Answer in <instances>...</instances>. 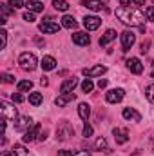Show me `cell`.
<instances>
[{"mask_svg":"<svg viewBox=\"0 0 154 156\" xmlns=\"http://www.w3.org/2000/svg\"><path fill=\"white\" fill-rule=\"evenodd\" d=\"M114 15L118 16V20L121 22V24H125V26H138V27H142L143 26V22L147 20L145 18V15L138 9V7H118L114 11Z\"/></svg>","mask_w":154,"mask_h":156,"instance_id":"1","label":"cell"},{"mask_svg":"<svg viewBox=\"0 0 154 156\" xmlns=\"http://www.w3.org/2000/svg\"><path fill=\"white\" fill-rule=\"evenodd\" d=\"M18 66L24 71H35L37 69V56L33 53H22L18 56Z\"/></svg>","mask_w":154,"mask_h":156,"instance_id":"2","label":"cell"},{"mask_svg":"<svg viewBox=\"0 0 154 156\" xmlns=\"http://www.w3.org/2000/svg\"><path fill=\"white\" fill-rule=\"evenodd\" d=\"M73 134H75V129H73V125H71L69 122H62V123H58V127H56V138H58L60 142L69 140Z\"/></svg>","mask_w":154,"mask_h":156,"instance_id":"3","label":"cell"},{"mask_svg":"<svg viewBox=\"0 0 154 156\" xmlns=\"http://www.w3.org/2000/svg\"><path fill=\"white\" fill-rule=\"evenodd\" d=\"M0 109H2V115H4V120L5 122H11V120H16V107L7 104V102H2L0 104Z\"/></svg>","mask_w":154,"mask_h":156,"instance_id":"4","label":"cell"},{"mask_svg":"<svg viewBox=\"0 0 154 156\" xmlns=\"http://www.w3.org/2000/svg\"><path fill=\"white\" fill-rule=\"evenodd\" d=\"M120 37H121V47H123L121 51H129L134 45V42H136V35L132 31H123Z\"/></svg>","mask_w":154,"mask_h":156,"instance_id":"5","label":"cell"},{"mask_svg":"<svg viewBox=\"0 0 154 156\" xmlns=\"http://www.w3.org/2000/svg\"><path fill=\"white\" fill-rule=\"evenodd\" d=\"M40 123H35L33 127H29L26 133H24V136H22V142H26V144H29V142H33V140H37V136H40Z\"/></svg>","mask_w":154,"mask_h":156,"instance_id":"6","label":"cell"},{"mask_svg":"<svg viewBox=\"0 0 154 156\" xmlns=\"http://www.w3.org/2000/svg\"><path fill=\"white\" fill-rule=\"evenodd\" d=\"M123 96H125V91L118 87V89H111V91L105 94V100H107L109 104H118V102L123 100Z\"/></svg>","mask_w":154,"mask_h":156,"instance_id":"7","label":"cell"},{"mask_svg":"<svg viewBox=\"0 0 154 156\" xmlns=\"http://www.w3.org/2000/svg\"><path fill=\"white\" fill-rule=\"evenodd\" d=\"M83 26H85L87 31H96L102 26V18H98V16H85L83 18Z\"/></svg>","mask_w":154,"mask_h":156,"instance_id":"8","label":"cell"},{"mask_svg":"<svg viewBox=\"0 0 154 156\" xmlns=\"http://www.w3.org/2000/svg\"><path fill=\"white\" fill-rule=\"evenodd\" d=\"M38 29L42 31V33H49V35H53V33H58V31H60V26H58L56 22H40Z\"/></svg>","mask_w":154,"mask_h":156,"instance_id":"9","label":"cell"},{"mask_svg":"<svg viewBox=\"0 0 154 156\" xmlns=\"http://www.w3.org/2000/svg\"><path fill=\"white\" fill-rule=\"evenodd\" d=\"M127 69L131 73H134V75H142L143 73V66H142V62L138 58H129L127 60Z\"/></svg>","mask_w":154,"mask_h":156,"instance_id":"10","label":"cell"},{"mask_svg":"<svg viewBox=\"0 0 154 156\" xmlns=\"http://www.w3.org/2000/svg\"><path fill=\"white\" fill-rule=\"evenodd\" d=\"M82 5H85V7H87V9H91V11H102V9L109 11V9L103 5V2H102V0H82Z\"/></svg>","mask_w":154,"mask_h":156,"instance_id":"11","label":"cell"},{"mask_svg":"<svg viewBox=\"0 0 154 156\" xmlns=\"http://www.w3.org/2000/svg\"><path fill=\"white\" fill-rule=\"evenodd\" d=\"M35 123H33V118H29V116H22L16 123H15V131H27L29 127H33Z\"/></svg>","mask_w":154,"mask_h":156,"instance_id":"12","label":"cell"},{"mask_svg":"<svg viewBox=\"0 0 154 156\" xmlns=\"http://www.w3.org/2000/svg\"><path fill=\"white\" fill-rule=\"evenodd\" d=\"M121 116L125 118V120H132V122H142V115L136 111V109H132V107H125L123 111H121Z\"/></svg>","mask_w":154,"mask_h":156,"instance_id":"13","label":"cell"},{"mask_svg":"<svg viewBox=\"0 0 154 156\" xmlns=\"http://www.w3.org/2000/svg\"><path fill=\"white\" fill-rule=\"evenodd\" d=\"M105 71H107L105 66H94V67H85L83 69V75L85 76H102Z\"/></svg>","mask_w":154,"mask_h":156,"instance_id":"14","label":"cell"},{"mask_svg":"<svg viewBox=\"0 0 154 156\" xmlns=\"http://www.w3.org/2000/svg\"><path fill=\"white\" fill-rule=\"evenodd\" d=\"M78 85V80L76 78H67L62 85H60V93L65 94V93H73V89Z\"/></svg>","mask_w":154,"mask_h":156,"instance_id":"15","label":"cell"},{"mask_svg":"<svg viewBox=\"0 0 154 156\" xmlns=\"http://www.w3.org/2000/svg\"><path fill=\"white\" fill-rule=\"evenodd\" d=\"M73 42L76 44V45H89V42H91V38H89V35L87 33H75L73 35Z\"/></svg>","mask_w":154,"mask_h":156,"instance_id":"16","label":"cell"},{"mask_svg":"<svg viewBox=\"0 0 154 156\" xmlns=\"http://www.w3.org/2000/svg\"><path fill=\"white\" fill-rule=\"evenodd\" d=\"M113 133H114L116 144H127V142H129V134H127V131H125V129H118V127H116Z\"/></svg>","mask_w":154,"mask_h":156,"instance_id":"17","label":"cell"},{"mask_svg":"<svg viewBox=\"0 0 154 156\" xmlns=\"http://www.w3.org/2000/svg\"><path fill=\"white\" fill-rule=\"evenodd\" d=\"M40 66H42V69H44V71H53V69L56 67V60H54L53 56H44Z\"/></svg>","mask_w":154,"mask_h":156,"instance_id":"18","label":"cell"},{"mask_svg":"<svg viewBox=\"0 0 154 156\" xmlns=\"http://www.w3.org/2000/svg\"><path fill=\"white\" fill-rule=\"evenodd\" d=\"M75 98H76V94H75V93H65V94L58 96V98L54 100V104H56L58 107H64L67 102H71V100H75Z\"/></svg>","mask_w":154,"mask_h":156,"instance_id":"19","label":"cell"},{"mask_svg":"<svg viewBox=\"0 0 154 156\" xmlns=\"http://www.w3.org/2000/svg\"><path fill=\"white\" fill-rule=\"evenodd\" d=\"M26 7H27L29 11H33V13H38V11H44V4H42L40 0H29V2L26 4Z\"/></svg>","mask_w":154,"mask_h":156,"instance_id":"20","label":"cell"},{"mask_svg":"<svg viewBox=\"0 0 154 156\" xmlns=\"http://www.w3.org/2000/svg\"><path fill=\"white\" fill-rule=\"evenodd\" d=\"M116 38V31L114 29H107L105 33H103V37L100 38V45H107L111 40H114Z\"/></svg>","mask_w":154,"mask_h":156,"instance_id":"21","label":"cell"},{"mask_svg":"<svg viewBox=\"0 0 154 156\" xmlns=\"http://www.w3.org/2000/svg\"><path fill=\"white\" fill-rule=\"evenodd\" d=\"M62 26H64V27H67V29H75V27L78 26V22L75 20V16L65 15V16L62 18Z\"/></svg>","mask_w":154,"mask_h":156,"instance_id":"22","label":"cell"},{"mask_svg":"<svg viewBox=\"0 0 154 156\" xmlns=\"http://www.w3.org/2000/svg\"><path fill=\"white\" fill-rule=\"evenodd\" d=\"M78 115H80V118H82L83 122H87V118L91 115V107H89L87 104H80V105H78Z\"/></svg>","mask_w":154,"mask_h":156,"instance_id":"23","label":"cell"},{"mask_svg":"<svg viewBox=\"0 0 154 156\" xmlns=\"http://www.w3.org/2000/svg\"><path fill=\"white\" fill-rule=\"evenodd\" d=\"M96 151H103V153H111V147L107 145V140L103 138V136H100L98 140H96Z\"/></svg>","mask_w":154,"mask_h":156,"instance_id":"24","label":"cell"},{"mask_svg":"<svg viewBox=\"0 0 154 156\" xmlns=\"http://www.w3.org/2000/svg\"><path fill=\"white\" fill-rule=\"evenodd\" d=\"M42 100H44L42 93H31V94H29V104L35 105V107H38L40 104H42Z\"/></svg>","mask_w":154,"mask_h":156,"instance_id":"25","label":"cell"},{"mask_svg":"<svg viewBox=\"0 0 154 156\" xmlns=\"http://www.w3.org/2000/svg\"><path fill=\"white\" fill-rule=\"evenodd\" d=\"M18 91L20 93H26V91H31L33 89V82L31 80H22V82H18Z\"/></svg>","mask_w":154,"mask_h":156,"instance_id":"26","label":"cell"},{"mask_svg":"<svg viewBox=\"0 0 154 156\" xmlns=\"http://www.w3.org/2000/svg\"><path fill=\"white\" fill-rule=\"evenodd\" d=\"M53 7L56 11H67L69 9V4L65 0H53Z\"/></svg>","mask_w":154,"mask_h":156,"instance_id":"27","label":"cell"},{"mask_svg":"<svg viewBox=\"0 0 154 156\" xmlns=\"http://www.w3.org/2000/svg\"><path fill=\"white\" fill-rule=\"evenodd\" d=\"M0 9H2V13H4V16L0 18V22H2V24H5V22H7V20H5V18H7V15L15 13V9H9V7H7V4H0Z\"/></svg>","mask_w":154,"mask_h":156,"instance_id":"28","label":"cell"},{"mask_svg":"<svg viewBox=\"0 0 154 156\" xmlns=\"http://www.w3.org/2000/svg\"><path fill=\"white\" fill-rule=\"evenodd\" d=\"M93 89H94V83H93L89 78H85V80L82 82V91H83V93H91Z\"/></svg>","mask_w":154,"mask_h":156,"instance_id":"29","label":"cell"},{"mask_svg":"<svg viewBox=\"0 0 154 156\" xmlns=\"http://www.w3.org/2000/svg\"><path fill=\"white\" fill-rule=\"evenodd\" d=\"M13 154L15 156H29L24 145H15V147H13Z\"/></svg>","mask_w":154,"mask_h":156,"instance_id":"30","label":"cell"},{"mask_svg":"<svg viewBox=\"0 0 154 156\" xmlns=\"http://www.w3.org/2000/svg\"><path fill=\"white\" fill-rule=\"evenodd\" d=\"M145 96H147L149 102H152L154 104V83H151V85L145 87Z\"/></svg>","mask_w":154,"mask_h":156,"instance_id":"31","label":"cell"},{"mask_svg":"<svg viewBox=\"0 0 154 156\" xmlns=\"http://www.w3.org/2000/svg\"><path fill=\"white\" fill-rule=\"evenodd\" d=\"M149 47H151V42H149V40H143V42H142V45H140L142 55H147V53H149Z\"/></svg>","mask_w":154,"mask_h":156,"instance_id":"32","label":"cell"},{"mask_svg":"<svg viewBox=\"0 0 154 156\" xmlns=\"http://www.w3.org/2000/svg\"><path fill=\"white\" fill-rule=\"evenodd\" d=\"M9 5L13 9H18V7H24V0H9Z\"/></svg>","mask_w":154,"mask_h":156,"instance_id":"33","label":"cell"},{"mask_svg":"<svg viewBox=\"0 0 154 156\" xmlns=\"http://www.w3.org/2000/svg\"><path fill=\"white\" fill-rule=\"evenodd\" d=\"M2 82H4V83H13V82H15V76H13V75L4 73V75H2Z\"/></svg>","mask_w":154,"mask_h":156,"instance_id":"34","label":"cell"},{"mask_svg":"<svg viewBox=\"0 0 154 156\" xmlns=\"http://www.w3.org/2000/svg\"><path fill=\"white\" fill-rule=\"evenodd\" d=\"M91 134H93V127H91L89 123H85V127H83V136H85V138H89Z\"/></svg>","mask_w":154,"mask_h":156,"instance_id":"35","label":"cell"},{"mask_svg":"<svg viewBox=\"0 0 154 156\" xmlns=\"http://www.w3.org/2000/svg\"><path fill=\"white\" fill-rule=\"evenodd\" d=\"M145 16L154 22V7H147V9H145Z\"/></svg>","mask_w":154,"mask_h":156,"instance_id":"36","label":"cell"},{"mask_svg":"<svg viewBox=\"0 0 154 156\" xmlns=\"http://www.w3.org/2000/svg\"><path fill=\"white\" fill-rule=\"evenodd\" d=\"M11 98H13V102H16V104L24 102V96H22V94H18V93H13V94H11Z\"/></svg>","mask_w":154,"mask_h":156,"instance_id":"37","label":"cell"},{"mask_svg":"<svg viewBox=\"0 0 154 156\" xmlns=\"http://www.w3.org/2000/svg\"><path fill=\"white\" fill-rule=\"evenodd\" d=\"M24 20L31 24V22H35V15L33 13H24Z\"/></svg>","mask_w":154,"mask_h":156,"instance_id":"38","label":"cell"},{"mask_svg":"<svg viewBox=\"0 0 154 156\" xmlns=\"http://www.w3.org/2000/svg\"><path fill=\"white\" fill-rule=\"evenodd\" d=\"M58 156H75V153H73V151L64 149V151H58Z\"/></svg>","mask_w":154,"mask_h":156,"instance_id":"39","label":"cell"},{"mask_svg":"<svg viewBox=\"0 0 154 156\" xmlns=\"http://www.w3.org/2000/svg\"><path fill=\"white\" fill-rule=\"evenodd\" d=\"M0 37H2V47H5V44H7V33H5V31H2V33H0Z\"/></svg>","mask_w":154,"mask_h":156,"instance_id":"40","label":"cell"},{"mask_svg":"<svg viewBox=\"0 0 154 156\" xmlns=\"http://www.w3.org/2000/svg\"><path fill=\"white\" fill-rule=\"evenodd\" d=\"M134 5L138 9H142V7H145V0H134Z\"/></svg>","mask_w":154,"mask_h":156,"instance_id":"41","label":"cell"},{"mask_svg":"<svg viewBox=\"0 0 154 156\" xmlns=\"http://www.w3.org/2000/svg\"><path fill=\"white\" fill-rule=\"evenodd\" d=\"M98 87H100V89H105V87H107V80H105V78H103V80H98Z\"/></svg>","mask_w":154,"mask_h":156,"instance_id":"42","label":"cell"},{"mask_svg":"<svg viewBox=\"0 0 154 156\" xmlns=\"http://www.w3.org/2000/svg\"><path fill=\"white\" fill-rule=\"evenodd\" d=\"M120 4H121V7H129V5H132L131 0H120Z\"/></svg>","mask_w":154,"mask_h":156,"instance_id":"43","label":"cell"},{"mask_svg":"<svg viewBox=\"0 0 154 156\" xmlns=\"http://www.w3.org/2000/svg\"><path fill=\"white\" fill-rule=\"evenodd\" d=\"M40 83H42V85H47L49 82H47V78H45V76H42V78H40Z\"/></svg>","mask_w":154,"mask_h":156,"instance_id":"44","label":"cell"},{"mask_svg":"<svg viewBox=\"0 0 154 156\" xmlns=\"http://www.w3.org/2000/svg\"><path fill=\"white\" fill-rule=\"evenodd\" d=\"M75 156H91L89 153H75Z\"/></svg>","mask_w":154,"mask_h":156,"instance_id":"45","label":"cell"},{"mask_svg":"<svg viewBox=\"0 0 154 156\" xmlns=\"http://www.w3.org/2000/svg\"><path fill=\"white\" fill-rule=\"evenodd\" d=\"M2 156H15V154H7V153H2Z\"/></svg>","mask_w":154,"mask_h":156,"instance_id":"46","label":"cell"},{"mask_svg":"<svg viewBox=\"0 0 154 156\" xmlns=\"http://www.w3.org/2000/svg\"><path fill=\"white\" fill-rule=\"evenodd\" d=\"M152 67H154V62H152ZM152 76H154V73H152Z\"/></svg>","mask_w":154,"mask_h":156,"instance_id":"47","label":"cell"},{"mask_svg":"<svg viewBox=\"0 0 154 156\" xmlns=\"http://www.w3.org/2000/svg\"><path fill=\"white\" fill-rule=\"evenodd\" d=\"M152 4H154V0H152Z\"/></svg>","mask_w":154,"mask_h":156,"instance_id":"48","label":"cell"}]
</instances>
